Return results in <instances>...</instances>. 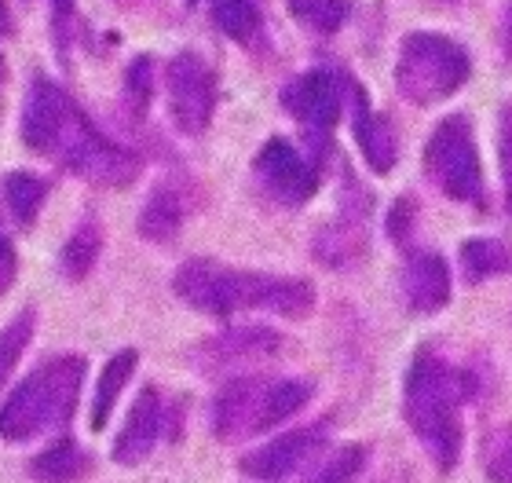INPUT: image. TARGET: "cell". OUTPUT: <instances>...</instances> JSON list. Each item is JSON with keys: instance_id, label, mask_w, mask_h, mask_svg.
<instances>
[{"instance_id": "5", "label": "cell", "mask_w": 512, "mask_h": 483, "mask_svg": "<svg viewBox=\"0 0 512 483\" xmlns=\"http://www.w3.org/2000/svg\"><path fill=\"white\" fill-rule=\"evenodd\" d=\"M311 381H231L213 403V432L220 440H246L275 429L311 399Z\"/></svg>"}, {"instance_id": "25", "label": "cell", "mask_w": 512, "mask_h": 483, "mask_svg": "<svg viewBox=\"0 0 512 483\" xmlns=\"http://www.w3.org/2000/svg\"><path fill=\"white\" fill-rule=\"evenodd\" d=\"M502 169H505V191H509V209H512V107L502 114Z\"/></svg>"}, {"instance_id": "24", "label": "cell", "mask_w": 512, "mask_h": 483, "mask_svg": "<svg viewBox=\"0 0 512 483\" xmlns=\"http://www.w3.org/2000/svg\"><path fill=\"white\" fill-rule=\"evenodd\" d=\"M483 469L491 483H512V429H498L483 443Z\"/></svg>"}, {"instance_id": "30", "label": "cell", "mask_w": 512, "mask_h": 483, "mask_svg": "<svg viewBox=\"0 0 512 483\" xmlns=\"http://www.w3.org/2000/svg\"><path fill=\"white\" fill-rule=\"evenodd\" d=\"M505 48L512 52V4H509V11H505Z\"/></svg>"}, {"instance_id": "16", "label": "cell", "mask_w": 512, "mask_h": 483, "mask_svg": "<svg viewBox=\"0 0 512 483\" xmlns=\"http://www.w3.org/2000/svg\"><path fill=\"white\" fill-rule=\"evenodd\" d=\"M136 363H139V355L132 352V348H125V352H118L107 366H103L99 385H96V399H92V429H96V432L107 425L110 410H114V403H118L121 388H125V381L132 377Z\"/></svg>"}, {"instance_id": "20", "label": "cell", "mask_w": 512, "mask_h": 483, "mask_svg": "<svg viewBox=\"0 0 512 483\" xmlns=\"http://www.w3.org/2000/svg\"><path fill=\"white\" fill-rule=\"evenodd\" d=\"M99 246H103V238H99V227L92 224V220L77 227L74 238H70L63 249V275H70V279H85L88 271L96 268Z\"/></svg>"}, {"instance_id": "2", "label": "cell", "mask_w": 512, "mask_h": 483, "mask_svg": "<svg viewBox=\"0 0 512 483\" xmlns=\"http://www.w3.org/2000/svg\"><path fill=\"white\" fill-rule=\"evenodd\" d=\"M472 396V377L439 359L432 348L417 352L403 392V418L414 429L439 473H454L461 462V403Z\"/></svg>"}, {"instance_id": "9", "label": "cell", "mask_w": 512, "mask_h": 483, "mask_svg": "<svg viewBox=\"0 0 512 483\" xmlns=\"http://www.w3.org/2000/svg\"><path fill=\"white\" fill-rule=\"evenodd\" d=\"M256 176L278 202L300 205L308 202L315 187H319V169L311 165L304 154L289 140H271L256 158Z\"/></svg>"}, {"instance_id": "18", "label": "cell", "mask_w": 512, "mask_h": 483, "mask_svg": "<svg viewBox=\"0 0 512 483\" xmlns=\"http://www.w3.org/2000/svg\"><path fill=\"white\" fill-rule=\"evenodd\" d=\"M183 224V202L172 191H158L150 194L147 209L139 216V231L150 242H169Z\"/></svg>"}, {"instance_id": "27", "label": "cell", "mask_w": 512, "mask_h": 483, "mask_svg": "<svg viewBox=\"0 0 512 483\" xmlns=\"http://www.w3.org/2000/svg\"><path fill=\"white\" fill-rule=\"evenodd\" d=\"M128 85H132V92H136L139 99L150 96V63L147 59H139V63L128 70Z\"/></svg>"}, {"instance_id": "13", "label": "cell", "mask_w": 512, "mask_h": 483, "mask_svg": "<svg viewBox=\"0 0 512 483\" xmlns=\"http://www.w3.org/2000/svg\"><path fill=\"white\" fill-rule=\"evenodd\" d=\"M403 297L410 312L432 315L450 301V268L436 253H414L403 271Z\"/></svg>"}, {"instance_id": "14", "label": "cell", "mask_w": 512, "mask_h": 483, "mask_svg": "<svg viewBox=\"0 0 512 483\" xmlns=\"http://www.w3.org/2000/svg\"><path fill=\"white\" fill-rule=\"evenodd\" d=\"M355 140L363 147V158L370 161V169L374 172H388L395 165V136L388 129V121L377 118L366 96L355 88Z\"/></svg>"}, {"instance_id": "19", "label": "cell", "mask_w": 512, "mask_h": 483, "mask_svg": "<svg viewBox=\"0 0 512 483\" xmlns=\"http://www.w3.org/2000/svg\"><path fill=\"white\" fill-rule=\"evenodd\" d=\"M4 194H8V209L19 224H33V216L41 209L44 194H48V180L33 176V172H11L4 180Z\"/></svg>"}, {"instance_id": "10", "label": "cell", "mask_w": 512, "mask_h": 483, "mask_svg": "<svg viewBox=\"0 0 512 483\" xmlns=\"http://www.w3.org/2000/svg\"><path fill=\"white\" fill-rule=\"evenodd\" d=\"M326 443V429L322 425H308V429H297V432H286V436H278V440L264 443V447H256L249 451L238 469L253 480H264V483H275V480H286L300 469V465L315 458L319 447Z\"/></svg>"}, {"instance_id": "11", "label": "cell", "mask_w": 512, "mask_h": 483, "mask_svg": "<svg viewBox=\"0 0 512 483\" xmlns=\"http://www.w3.org/2000/svg\"><path fill=\"white\" fill-rule=\"evenodd\" d=\"M286 107L297 114V121L308 129V136L322 140L337 125L341 114V85L326 70H311L300 81H293L286 92Z\"/></svg>"}, {"instance_id": "1", "label": "cell", "mask_w": 512, "mask_h": 483, "mask_svg": "<svg viewBox=\"0 0 512 483\" xmlns=\"http://www.w3.org/2000/svg\"><path fill=\"white\" fill-rule=\"evenodd\" d=\"M22 140L33 151L52 154L66 169L81 172L92 183H128L139 172L136 154L121 151L63 96V88L48 77H33L26 107H22Z\"/></svg>"}, {"instance_id": "21", "label": "cell", "mask_w": 512, "mask_h": 483, "mask_svg": "<svg viewBox=\"0 0 512 483\" xmlns=\"http://www.w3.org/2000/svg\"><path fill=\"white\" fill-rule=\"evenodd\" d=\"M213 19L216 26L227 33V37H235V41H249L260 26L256 19V8L249 0H213Z\"/></svg>"}, {"instance_id": "12", "label": "cell", "mask_w": 512, "mask_h": 483, "mask_svg": "<svg viewBox=\"0 0 512 483\" xmlns=\"http://www.w3.org/2000/svg\"><path fill=\"white\" fill-rule=\"evenodd\" d=\"M161 421H165V410H161V396L154 388H143L128 410V421L121 429L118 443H114V462L118 465H139L154 451V443L161 436Z\"/></svg>"}, {"instance_id": "23", "label": "cell", "mask_w": 512, "mask_h": 483, "mask_svg": "<svg viewBox=\"0 0 512 483\" xmlns=\"http://www.w3.org/2000/svg\"><path fill=\"white\" fill-rule=\"evenodd\" d=\"M366 462V447H341L337 454H330L326 462L319 465V473H311L308 483H352L355 473L363 469Z\"/></svg>"}, {"instance_id": "28", "label": "cell", "mask_w": 512, "mask_h": 483, "mask_svg": "<svg viewBox=\"0 0 512 483\" xmlns=\"http://www.w3.org/2000/svg\"><path fill=\"white\" fill-rule=\"evenodd\" d=\"M11 275H15V253H11L8 238H0V290H8Z\"/></svg>"}, {"instance_id": "6", "label": "cell", "mask_w": 512, "mask_h": 483, "mask_svg": "<svg viewBox=\"0 0 512 483\" xmlns=\"http://www.w3.org/2000/svg\"><path fill=\"white\" fill-rule=\"evenodd\" d=\"M469 77V55L465 48L439 33H410L399 52L395 85L410 103H439L450 92H458Z\"/></svg>"}, {"instance_id": "17", "label": "cell", "mask_w": 512, "mask_h": 483, "mask_svg": "<svg viewBox=\"0 0 512 483\" xmlns=\"http://www.w3.org/2000/svg\"><path fill=\"white\" fill-rule=\"evenodd\" d=\"M461 271H465L469 282L494 279V275L512 271V253L494 238H472V242L461 246Z\"/></svg>"}, {"instance_id": "3", "label": "cell", "mask_w": 512, "mask_h": 483, "mask_svg": "<svg viewBox=\"0 0 512 483\" xmlns=\"http://www.w3.org/2000/svg\"><path fill=\"white\" fill-rule=\"evenodd\" d=\"M176 293L183 301L209 315L231 312H275L300 319L311 312L315 290L300 279H278L260 271H231L209 260H191L176 275Z\"/></svg>"}, {"instance_id": "26", "label": "cell", "mask_w": 512, "mask_h": 483, "mask_svg": "<svg viewBox=\"0 0 512 483\" xmlns=\"http://www.w3.org/2000/svg\"><path fill=\"white\" fill-rule=\"evenodd\" d=\"M410 205H414L410 198H399V205H395L392 216H388V231H392L395 242H406V224H410V213H414Z\"/></svg>"}, {"instance_id": "22", "label": "cell", "mask_w": 512, "mask_h": 483, "mask_svg": "<svg viewBox=\"0 0 512 483\" xmlns=\"http://www.w3.org/2000/svg\"><path fill=\"white\" fill-rule=\"evenodd\" d=\"M30 333H33V312L15 315V319L0 330V388H4L8 374L15 370V363H19L22 348L30 344Z\"/></svg>"}, {"instance_id": "8", "label": "cell", "mask_w": 512, "mask_h": 483, "mask_svg": "<svg viewBox=\"0 0 512 483\" xmlns=\"http://www.w3.org/2000/svg\"><path fill=\"white\" fill-rule=\"evenodd\" d=\"M213 74L198 55H176L169 63V107L180 132H202L213 118Z\"/></svg>"}, {"instance_id": "15", "label": "cell", "mask_w": 512, "mask_h": 483, "mask_svg": "<svg viewBox=\"0 0 512 483\" xmlns=\"http://www.w3.org/2000/svg\"><path fill=\"white\" fill-rule=\"evenodd\" d=\"M92 458H88L74 440H59L48 451H41L30 462V476L37 483H74L81 476H88Z\"/></svg>"}, {"instance_id": "31", "label": "cell", "mask_w": 512, "mask_h": 483, "mask_svg": "<svg viewBox=\"0 0 512 483\" xmlns=\"http://www.w3.org/2000/svg\"><path fill=\"white\" fill-rule=\"evenodd\" d=\"M0 77H4V63H0Z\"/></svg>"}, {"instance_id": "7", "label": "cell", "mask_w": 512, "mask_h": 483, "mask_svg": "<svg viewBox=\"0 0 512 483\" xmlns=\"http://www.w3.org/2000/svg\"><path fill=\"white\" fill-rule=\"evenodd\" d=\"M421 165H425L428 180L447 198H458V202H480L483 198L480 154H476V140H472L465 118H447L432 132Z\"/></svg>"}, {"instance_id": "29", "label": "cell", "mask_w": 512, "mask_h": 483, "mask_svg": "<svg viewBox=\"0 0 512 483\" xmlns=\"http://www.w3.org/2000/svg\"><path fill=\"white\" fill-rule=\"evenodd\" d=\"M55 4V19L63 22V15H70V4H74V0H52Z\"/></svg>"}, {"instance_id": "4", "label": "cell", "mask_w": 512, "mask_h": 483, "mask_svg": "<svg viewBox=\"0 0 512 483\" xmlns=\"http://www.w3.org/2000/svg\"><path fill=\"white\" fill-rule=\"evenodd\" d=\"M81 381H85L81 355H59L52 363L37 366L0 407V436L8 443H26L66 425L77 407Z\"/></svg>"}]
</instances>
